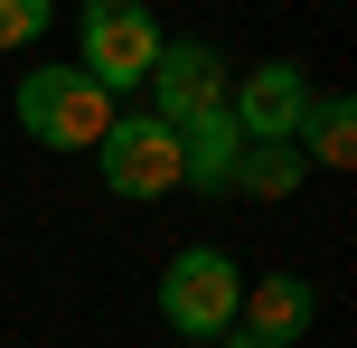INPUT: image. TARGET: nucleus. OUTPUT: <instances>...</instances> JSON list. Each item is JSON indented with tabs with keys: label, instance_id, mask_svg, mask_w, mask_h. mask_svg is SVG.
I'll list each match as a JSON object with an SVG mask.
<instances>
[{
	"label": "nucleus",
	"instance_id": "obj_1",
	"mask_svg": "<svg viewBox=\"0 0 357 348\" xmlns=\"http://www.w3.org/2000/svg\"><path fill=\"white\" fill-rule=\"evenodd\" d=\"M10 113H19V132H29L38 151H94L123 104H113L85 66H29L19 94H10Z\"/></svg>",
	"mask_w": 357,
	"mask_h": 348
},
{
	"label": "nucleus",
	"instance_id": "obj_2",
	"mask_svg": "<svg viewBox=\"0 0 357 348\" xmlns=\"http://www.w3.org/2000/svg\"><path fill=\"white\" fill-rule=\"evenodd\" d=\"M75 66H85L113 104L142 94L151 66H160V19H151V0H85V10H75Z\"/></svg>",
	"mask_w": 357,
	"mask_h": 348
},
{
	"label": "nucleus",
	"instance_id": "obj_3",
	"mask_svg": "<svg viewBox=\"0 0 357 348\" xmlns=\"http://www.w3.org/2000/svg\"><path fill=\"white\" fill-rule=\"evenodd\" d=\"M235 301H245V273H235L226 245H178L169 273H160V320L178 339H226L235 330Z\"/></svg>",
	"mask_w": 357,
	"mask_h": 348
},
{
	"label": "nucleus",
	"instance_id": "obj_4",
	"mask_svg": "<svg viewBox=\"0 0 357 348\" xmlns=\"http://www.w3.org/2000/svg\"><path fill=\"white\" fill-rule=\"evenodd\" d=\"M94 160H104V188L113 198H169L178 188V132L160 113H113V132L94 142Z\"/></svg>",
	"mask_w": 357,
	"mask_h": 348
},
{
	"label": "nucleus",
	"instance_id": "obj_5",
	"mask_svg": "<svg viewBox=\"0 0 357 348\" xmlns=\"http://www.w3.org/2000/svg\"><path fill=\"white\" fill-rule=\"evenodd\" d=\"M310 104H320V85H310L291 56H264V66L226 94V113H235V132H245V142H301Z\"/></svg>",
	"mask_w": 357,
	"mask_h": 348
},
{
	"label": "nucleus",
	"instance_id": "obj_6",
	"mask_svg": "<svg viewBox=\"0 0 357 348\" xmlns=\"http://www.w3.org/2000/svg\"><path fill=\"white\" fill-rule=\"evenodd\" d=\"M142 94H151L142 113H160V123L178 132V123H197V113L226 104V56H216L207 38H160V66H151Z\"/></svg>",
	"mask_w": 357,
	"mask_h": 348
},
{
	"label": "nucleus",
	"instance_id": "obj_7",
	"mask_svg": "<svg viewBox=\"0 0 357 348\" xmlns=\"http://www.w3.org/2000/svg\"><path fill=\"white\" fill-rule=\"evenodd\" d=\"M310 282L301 273H264V282H245V301H235V330L216 339V348H301L310 330Z\"/></svg>",
	"mask_w": 357,
	"mask_h": 348
},
{
	"label": "nucleus",
	"instance_id": "obj_8",
	"mask_svg": "<svg viewBox=\"0 0 357 348\" xmlns=\"http://www.w3.org/2000/svg\"><path fill=\"white\" fill-rule=\"evenodd\" d=\"M235 160H245V132H235V113H197V123H178V188H197V198H226L235 188Z\"/></svg>",
	"mask_w": 357,
	"mask_h": 348
},
{
	"label": "nucleus",
	"instance_id": "obj_9",
	"mask_svg": "<svg viewBox=\"0 0 357 348\" xmlns=\"http://www.w3.org/2000/svg\"><path fill=\"white\" fill-rule=\"evenodd\" d=\"M291 151H301L310 169H348V151H357V104H348V94H320Z\"/></svg>",
	"mask_w": 357,
	"mask_h": 348
},
{
	"label": "nucleus",
	"instance_id": "obj_10",
	"mask_svg": "<svg viewBox=\"0 0 357 348\" xmlns=\"http://www.w3.org/2000/svg\"><path fill=\"white\" fill-rule=\"evenodd\" d=\"M301 179H310V160L291 142H245V160H235V188L245 198H291Z\"/></svg>",
	"mask_w": 357,
	"mask_h": 348
},
{
	"label": "nucleus",
	"instance_id": "obj_11",
	"mask_svg": "<svg viewBox=\"0 0 357 348\" xmlns=\"http://www.w3.org/2000/svg\"><path fill=\"white\" fill-rule=\"evenodd\" d=\"M56 19V0H0V47H38Z\"/></svg>",
	"mask_w": 357,
	"mask_h": 348
},
{
	"label": "nucleus",
	"instance_id": "obj_12",
	"mask_svg": "<svg viewBox=\"0 0 357 348\" xmlns=\"http://www.w3.org/2000/svg\"><path fill=\"white\" fill-rule=\"evenodd\" d=\"M178 348H216V339H178Z\"/></svg>",
	"mask_w": 357,
	"mask_h": 348
}]
</instances>
